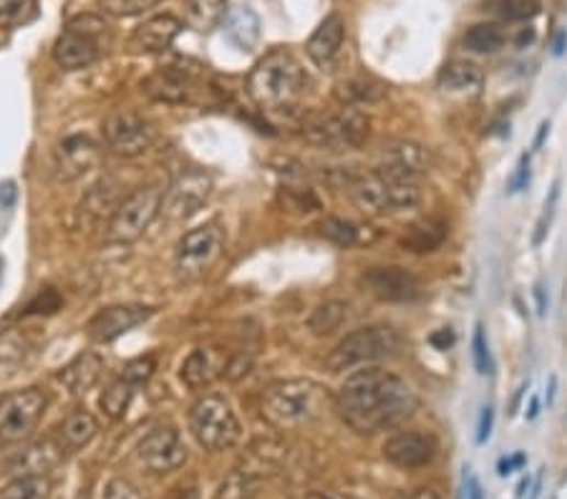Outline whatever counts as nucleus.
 Segmentation results:
<instances>
[{
    "label": "nucleus",
    "mask_w": 567,
    "mask_h": 499,
    "mask_svg": "<svg viewBox=\"0 0 567 499\" xmlns=\"http://www.w3.org/2000/svg\"><path fill=\"white\" fill-rule=\"evenodd\" d=\"M227 11V0H187L185 5L189 29L200 33H210L212 29H218L225 21Z\"/></svg>",
    "instance_id": "c756f323"
},
{
    "label": "nucleus",
    "mask_w": 567,
    "mask_h": 499,
    "mask_svg": "<svg viewBox=\"0 0 567 499\" xmlns=\"http://www.w3.org/2000/svg\"><path fill=\"white\" fill-rule=\"evenodd\" d=\"M351 202L356 204L366 218H386V214H397L419 208L421 189L419 182H407L383 175L381 169L366 171L348 182Z\"/></svg>",
    "instance_id": "20e7f679"
},
{
    "label": "nucleus",
    "mask_w": 567,
    "mask_h": 499,
    "mask_svg": "<svg viewBox=\"0 0 567 499\" xmlns=\"http://www.w3.org/2000/svg\"><path fill=\"white\" fill-rule=\"evenodd\" d=\"M329 393L311 378H286L265 386L260 393V414L275 429L303 426L321 414Z\"/></svg>",
    "instance_id": "7ed1b4c3"
},
{
    "label": "nucleus",
    "mask_w": 567,
    "mask_h": 499,
    "mask_svg": "<svg viewBox=\"0 0 567 499\" xmlns=\"http://www.w3.org/2000/svg\"><path fill=\"white\" fill-rule=\"evenodd\" d=\"M104 140L111 152L140 157L154 144V126L136 111L119 109L104 119Z\"/></svg>",
    "instance_id": "9d476101"
},
{
    "label": "nucleus",
    "mask_w": 567,
    "mask_h": 499,
    "mask_svg": "<svg viewBox=\"0 0 567 499\" xmlns=\"http://www.w3.org/2000/svg\"><path fill=\"white\" fill-rule=\"evenodd\" d=\"M101 372H104V361L97 354H81L58 374V381H62L71 393H84L99 381Z\"/></svg>",
    "instance_id": "a878e982"
},
{
    "label": "nucleus",
    "mask_w": 567,
    "mask_h": 499,
    "mask_svg": "<svg viewBox=\"0 0 567 499\" xmlns=\"http://www.w3.org/2000/svg\"><path fill=\"white\" fill-rule=\"evenodd\" d=\"M535 300H537V313L545 315L547 313V290L543 282H537L535 286Z\"/></svg>",
    "instance_id": "5fc2aeb1"
},
{
    "label": "nucleus",
    "mask_w": 567,
    "mask_h": 499,
    "mask_svg": "<svg viewBox=\"0 0 567 499\" xmlns=\"http://www.w3.org/2000/svg\"><path fill=\"white\" fill-rule=\"evenodd\" d=\"M212 195V179L204 171H187V175L177 177L175 185L169 187V192L162 200V214L169 222H182L202 208Z\"/></svg>",
    "instance_id": "4468645a"
},
{
    "label": "nucleus",
    "mask_w": 567,
    "mask_h": 499,
    "mask_svg": "<svg viewBox=\"0 0 567 499\" xmlns=\"http://www.w3.org/2000/svg\"><path fill=\"white\" fill-rule=\"evenodd\" d=\"M381 97H383L381 86H368V81H346L338 86V99L346 107H354L356 101H374Z\"/></svg>",
    "instance_id": "58836bf2"
},
{
    "label": "nucleus",
    "mask_w": 567,
    "mask_h": 499,
    "mask_svg": "<svg viewBox=\"0 0 567 499\" xmlns=\"http://www.w3.org/2000/svg\"><path fill=\"white\" fill-rule=\"evenodd\" d=\"M321 232H323V237H329L331 243H336L341 247L368 245L378 237L376 232H371V228H360V225H354V222L341 220V218H325L321 222Z\"/></svg>",
    "instance_id": "7c9ffc66"
},
{
    "label": "nucleus",
    "mask_w": 567,
    "mask_h": 499,
    "mask_svg": "<svg viewBox=\"0 0 567 499\" xmlns=\"http://www.w3.org/2000/svg\"><path fill=\"white\" fill-rule=\"evenodd\" d=\"M119 204L122 202H116V185L111 179H104V182L93 185L91 192L86 195V200L81 202V214L91 220H101L111 212V218H114Z\"/></svg>",
    "instance_id": "2f4dec72"
},
{
    "label": "nucleus",
    "mask_w": 567,
    "mask_h": 499,
    "mask_svg": "<svg viewBox=\"0 0 567 499\" xmlns=\"http://www.w3.org/2000/svg\"><path fill=\"white\" fill-rule=\"evenodd\" d=\"M66 446L62 442H54V439H43V442L31 444L19 457V469L23 475H38L43 477L48 469H54L58 462L64 459Z\"/></svg>",
    "instance_id": "bb28decb"
},
{
    "label": "nucleus",
    "mask_w": 567,
    "mask_h": 499,
    "mask_svg": "<svg viewBox=\"0 0 567 499\" xmlns=\"http://www.w3.org/2000/svg\"><path fill=\"white\" fill-rule=\"evenodd\" d=\"M109 25L101 15L81 13L64 25L54 46V58L64 71H79L97 64L107 54Z\"/></svg>",
    "instance_id": "423d86ee"
},
{
    "label": "nucleus",
    "mask_w": 567,
    "mask_h": 499,
    "mask_svg": "<svg viewBox=\"0 0 567 499\" xmlns=\"http://www.w3.org/2000/svg\"><path fill=\"white\" fill-rule=\"evenodd\" d=\"M489 11L507 23H527L540 13L537 0H489Z\"/></svg>",
    "instance_id": "e433bc0d"
},
{
    "label": "nucleus",
    "mask_w": 567,
    "mask_h": 499,
    "mask_svg": "<svg viewBox=\"0 0 567 499\" xmlns=\"http://www.w3.org/2000/svg\"><path fill=\"white\" fill-rule=\"evenodd\" d=\"M485 84L482 68L469 62H452L442 68L440 89L446 93H479Z\"/></svg>",
    "instance_id": "cd10ccee"
},
{
    "label": "nucleus",
    "mask_w": 567,
    "mask_h": 499,
    "mask_svg": "<svg viewBox=\"0 0 567 499\" xmlns=\"http://www.w3.org/2000/svg\"><path fill=\"white\" fill-rule=\"evenodd\" d=\"M101 157L99 144L86 134H74L66 136V140L58 144L56 149V175L58 179H71L86 175V171L97 167V162Z\"/></svg>",
    "instance_id": "a211bd4d"
},
{
    "label": "nucleus",
    "mask_w": 567,
    "mask_h": 499,
    "mask_svg": "<svg viewBox=\"0 0 567 499\" xmlns=\"http://www.w3.org/2000/svg\"><path fill=\"white\" fill-rule=\"evenodd\" d=\"M3 270H5V263H3V257H0V282H3Z\"/></svg>",
    "instance_id": "338daca9"
},
{
    "label": "nucleus",
    "mask_w": 567,
    "mask_h": 499,
    "mask_svg": "<svg viewBox=\"0 0 567 499\" xmlns=\"http://www.w3.org/2000/svg\"><path fill=\"white\" fill-rule=\"evenodd\" d=\"M540 489H543V475H537V479H535V487H532V495H530V499H537Z\"/></svg>",
    "instance_id": "69168bd1"
},
{
    "label": "nucleus",
    "mask_w": 567,
    "mask_h": 499,
    "mask_svg": "<svg viewBox=\"0 0 567 499\" xmlns=\"http://www.w3.org/2000/svg\"><path fill=\"white\" fill-rule=\"evenodd\" d=\"M464 46L471 54H497L504 46V31L497 23H477L464 33Z\"/></svg>",
    "instance_id": "72a5a7b5"
},
{
    "label": "nucleus",
    "mask_w": 567,
    "mask_h": 499,
    "mask_svg": "<svg viewBox=\"0 0 567 499\" xmlns=\"http://www.w3.org/2000/svg\"><path fill=\"white\" fill-rule=\"evenodd\" d=\"M492 426H494V409L485 407L482 417H479V426H477V444H485L489 436H492Z\"/></svg>",
    "instance_id": "09e8293b"
},
{
    "label": "nucleus",
    "mask_w": 567,
    "mask_h": 499,
    "mask_svg": "<svg viewBox=\"0 0 567 499\" xmlns=\"http://www.w3.org/2000/svg\"><path fill=\"white\" fill-rule=\"evenodd\" d=\"M140 462L154 475H167L187 462V446L175 429L159 426L142 439Z\"/></svg>",
    "instance_id": "2eb2a0df"
},
{
    "label": "nucleus",
    "mask_w": 567,
    "mask_h": 499,
    "mask_svg": "<svg viewBox=\"0 0 567 499\" xmlns=\"http://www.w3.org/2000/svg\"><path fill=\"white\" fill-rule=\"evenodd\" d=\"M360 286L371 292L374 298L386 300V303H411V300H419L421 292H424L416 275L407 268H399V265L368 268L360 275Z\"/></svg>",
    "instance_id": "ddd939ff"
},
{
    "label": "nucleus",
    "mask_w": 567,
    "mask_h": 499,
    "mask_svg": "<svg viewBox=\"0 0 567 499\" xmlns=\"http://www.w3.org/2000/svg\"><path fill=\"white\" fill-rule=\"evenodd\" d=\"M23 348H25V343H21L19 339H15L13 333L0 335V368L19 364V361L23 358V354H25Z\"/></svg>",
    "instance_id": "c03bdc74"
},
{
    "label": "nucleus",
    "mask_w": 567,
    "mask_h": 499,
    "mask_svg": "<svg viewBox=\"0 0 567 499\" xmlns=\"http://www.w3.org/2000/svg\"><path fill=\"white\" fill-rule=\"evenodd\" d=\"M169 499H197V489H175Z\"/></svg>",
    "instance_id": "680f3d73"
},
{
    "label": "nucleus",
    "mask_w": 567,
    "mask_h": 499,
    "mask_svg": "<svg viewBox=\"0 0 567 499\" xmlns=\"http://www.w3.org/2000/svg\"><path fill=\"white\" fill-rule=\"evenodd\" d=\"M136 384L129 381V378L119 376L107 386V391L101 393V409L109 419H122L126 414L129 403L134 399Z\"/></svg>",
    "instance_id": "f704fd0d"
},
{
    "label": "nucleus",
    "mask_w": 567,
    "mask_h": 499,
    "mask_svg": "<svg viewBox=\"0 0 567 499\" xmlns=\"http://www.w3.org/2000/svg\"><path fill=\"white\" fill-rule=\"evenodd\" d=\"M432 346L434 348H440V351H446V348H452L454 346V341H457V335H454V331L452 329H442V331H436V333H432Z\"/></svg>",
    "instance_id": "864d4df0"
},
{
    "label": "nucleus",
    "mask_w": 567,
    "mask_h": 499,
    "mask_svg": "<svg viewBox=\"0 0 567 499\" xmlns=\"http://www.w3.org/2000/svg\"><path fill=\"white\" fill-rule=\"evenodd\" d=\"M348 315V306L343 300H329L321 303L308 318V331L313 335H331L336 333Z\"/></svg>",
    "instance_id": "473e14b6"
},
{
    "label": "nucleus",
    "mask_w": 567,
    "mask_h": 499,
    "mask_svg": "<svg viewBox=\"0 0 567 499\" xmlns=\"http://www.w3.org/2000/svg\"><path fill=\"white\" fill-rule=\"evenodd\" d=\"M383 175L407 179V182H419L429 171V154L424 146L414 142H393L383 149L381 167Z\"/></svg>",
    "instance_id": "6ab92c4d"
},
{
    "label": "nucleus",
    "mask_w": 567,
    "mask_h": 499,
    "mask_svg": "<svg viewBox=\"0 0 567 499\" xmlns=\"http://www.w3.org/2000/svg\"><path fill=\"white\" fill-rule=\"evenodd\" d=\"M162 200H165V195H162L159 187H142L122 200L109 222L111 243H134V240H140L144 230L162 212Z\"/></svg>",
    "instance_id": "1a4fd4ad"
},
{
    "label": "nucleus",
    "mask_w": 567,
    "mask_h": 499,
    "mask_svg": "<svg viewBox=\"0 0 567 499\" xmlns=\"http://www.w3.org/2000/svg\"><path fill=\"white\" fill-rule=\"evenodd\" d=\"M547 134H549V122H543V124H540V132L535 136V144H532V149H540V146H543V142L547 140Z\"/></svg>",
    "instance_id": "13d9d810"
},
{
    "label": "nucleus",
    "mask_w": 567,
    "mask_h": 499,
    "mask_svg": "<svg viewBox=\"0 0 567 499\" xmlns=\"http://www.w3.org/2000/svg\"><path fill=\"white\" fill-rule=\"evenodd\" d=\"M58 308H62V296H58L56 290L46 288L31 300L29 308H25V315H43V313L51 315V313H56Z\"/></svg>",
    "instance_id": "37998d69"
},
{
    "label": "nucleus",
    "mask_w": 567,
    "mask_h": 499,
    "mask_svg": "<svg viewBox=\"0 0 567 499\" xmlns=\"http://www.w3.org/2000/svg\"><path fill=\"white\" fill-rule=\"evenodd\" d=\"M97 499H142V495L136 492V487L129 485L126 479H109L107 485L99 489Z\"/></svg>",
    "instance_id": "a18cd8bd"
},
{
    "label": "nucleus",
    "mask_w": 567,
    "mask_h": 499,
    "mask_svg": "<svg viewBox=\"0 0 567 499\" xmlns=\"http://www.w3.org/2000/svg\"><path fill=\"white\" fill-rule=\"evenodd\" d=\"M189 429L197 439V444L204 446L208 452L230 450L240 442L243 426L232 411L230 403L222 396H202L194 401L192 411H189Z\"/></svg>",
    "instance_id": "0eeeda50"
},
{
    "label": "nucleus",
    "mask_w": 567,
    "mask_h": 499,
    "mask_svg": "<svg viewBox=\"0 0 567 499\" xmlns=\"http://www.w3.org/2000/svg\"><path fill=\"white\" fill-rule=\"evenodd\" d=\"M555 393H557V376L553 374L549 376V386H547V407L555 401Z\"/></svg>",
    "instance_id": "e2e57ef3"
},
{
    "label": "nucleus",
    "mask_w": 567,
    "mask_h": 499,
    "mask_svg": "<svg viewBox=\"0 0 567 499\" xmlns=\"http://www.w3.org/2000/svg\"><path fill=\"white\" fill-rule=\"evenodd\" d=\"M152 313L154 308H147V306H109L91 318L89 325H86V331H89L91 341L109 343V341H116L119 335L136 329V325L147 321Z\"/></svg>",
    "instance_id": "dca6fc26"
},
{
    "label": "nucleus",
    "mask_w": 567,
    "mask_h": 499,
    "mask_svg": "<svg viewBox=\"0 0 567 499\" xmlns=\"http://www.w3.org/2000/svg\"><path fill=\"white\" fill-rule=\"evenodd\" d=\"M225 33L240 51H255L260 43V19L251 5H235L225 15Z\"/></svg>",
    "instance_id": "393cba45"
},
{
    "label": "nucleus",
    "mask_w": 567,
    "mask_h": 499,
    "mask_svg": "<svg viewBox=\"0 0 567 499\" xmlns=\"http://www.w3.org/2000/svg\"><path fill=\"white\" fill-rule=\"evenodd\" d=\"M565 51H567V29H560V31H557L555 41H553V54L563 56Z\"/></svg>",
    "instance_id": "6e6d98bb"
},
{
    "label": "nucleus",
    "mask_w": 567,
    "mask_h": 499,
    "mask_svg": "<svg viewBox=\"0 0 567 499\" xmlns=\"http://www.w3.org/2000/svg\"><path fill=\"white\" fill-rule=\"evenodd\" d=\"M557 200H560V179H555V185L549 187V195H547V200H545L543 214H540V220H537V228H535V237H532V245H535V247L543 245V240L547 237L549 225H553V218H555Z\"/></svg>",
    "instance_id": "a19ab883"
},
{
    "label": "nucleus",
    "mask_w": 567,
    "mask_h": 499,
    "mask_svg": "<svg viewBox=\"0 0 567 499\" xmlns=\"http://www.w3.org/2000/svg\"><path fill=\"white\" fill-rule=\"evenodd\" d=\"M537 414H540V399H537V396H532L530 407H527V419H530V421L537 419Z\"/></svg>",
    "instance_id": "0e129e2a"
},
{
    "label": "nucleus",
    "mask_w": 567,
    "mask_h": 499,
    "mask_svg": "<svg viewBox=\"0 0 567 499\" xmlns=\"http://www.w3.org/2000/svg\"><path fill=\"white\" fill-rule=\"evenodd\" d=\"M525 462H527L525 454L518 452V454H512V457H502V459H500V464H497V469H500V475H502V477H510L514 469H522V467H525Z\"/></svg>",
    "instance_id": "3c124183"
},
{
    "label": "nucleus",
    "mask_w": 567,
    "mask_h": 499,
    "mask_svg": "<svg viewBox=\"0 0 567 499\" xmlns=\"http://www.w3.org/2000/svg\"><path fill=\"white\" fill-rule=\"evenodd\" d=\"M179 29H182V23L175 15H154V19L136 25L132 36H129L126 48L132 54H165L175 43Z\"/></svg>",
    "instance_id": "aec40b11"
},
{
    "label": "nucleus",
    "mask_w": 567,
    "mask_h": 499,
    "mask_svg": "<svg viewBox=\"0 0 567 499\" xmlns=\"http://www.w3.org/2000/svg\"><path fill=\"white\" fill-rule=\"evenodd\" d=\"M527 185H530V154H522L518 169H514V175L510 177V192L518 195L522 189H527Z\"/></svg>",
    "instance_id": "de8ad7c7"
},
{
    "label": "nucleus",
    "mask_w": 567,
    "mask_h": 499,
    "mask_svg": "<svg viewBox=\"0 0 567 499\" xmlns=\"http://www.w3.org/2000/svg\"><path fill=\"white\" fill-rule=\"evenodd\" d=\"M383 457L399 469H419L436 457V442L429 434L401 432L383 444Z\"/></svg>",
    "instance_id": "f3484780"
},
{
    "label": "nucleus",
    "mask_w": 567,
    "mask_h": 499,
    "mask_svg": "<svg viewBox=\"0 0 567 499\" xmlns=\"http://www.w3.org/2000/svg\"><path fill=\"white\" fill-rule=\"evenodd\" d=\"M343 38H346V23L338 13H331L321 25H318L315 33L305 43L308 56L318 68H331V64L336 62V56L343 48Z\"/></svg>",
    "instance_id": "412c9836"
},
{
    "label": "nucleus",
    "mask_w": 567,
    "mask_h": 499,
    "mask_svg": "<svg viewBox=\"0 0 567 499\" xmlns=\"http://www.w3.org/2000/svg\"><path fill=\"white\" fill-rule=\"evenodd\" d=\"M532 41H535V29H522L518 36V46H530Z\"/></svg>",
    "instance_id": "bf43d9fd"
},
{
    "label": "nucleus",
    "mask_w": 567,
    "mask_h": 499,
    "mask_svg": "<svg viewBox=\"0 0 567 499\" xmlns=\"http://www.w3.org/2000/svg\"><path fill=\"white\" fill-rule=\"evenodd\" d=\"M38 0H0V29H19L36 19Z\"/></svg>",
    "instance_id": "4c0bfd02"
},
{
    "label": "nucleus",
    "mask_w": 567,
    "mask_h": 499,
    "mask_svg": "<svg viewBox=\"0 0 567 499\" xmlns=\"http://www.w3.org/2000/svg\"><path fill=\"white\" fill-rule=\"evenodd\" d=\"M46 411V396L29 389L11 396L0 409V444H19L29 436Z\"/></svg>",
    "instance_id": "9b49d317"
},
{
    "label": "nucleus",
    "mask_w": 567,
    "mask_h": 499,
    "mask_svg": "<svg viewBox=\"0 0 567 499\" xmlns=\"http://www.w3.org/2000/svg\"><path fill=\"white\" fill-rule=\"evenodd\" d=\"M471 358H475V368L479 376H489L494 372L492 354H489V343L482 323L475 325V335H471Z\"/></svg>",
    "instance_id": "ea45409f"
},
{
    "label": "nucleus",
    "mask_w": 567,
    "mask_h": 499,
    "mask_svg": "<svg viewBox=\"0 0 567 499\" xmlns=\"http://www.w3.org/2000/svg\"><path fill=\"white\" fill-rule=\"evenodd\" d=\"M464 495H467V499H485L482 481L477 479L471 469H464Z\"/></svg>",
    "instance_id": "8fccbe9b"
},
{
    "label": "nucleus",
    "mask_w": 567,
    "mask_h": 499,
    "mask_svg": "<svg viewBox=\"0 0 567 499\" xmlns=\"http://www.w3.org/2000/svg\"><path fill=\"white\" fill-rule=\"evenodd\" d=\"M152 374H154V358L152 356H142V358L129 361V364L122 368V376L129 378V381H134L136 386L147 381Z\"/></svg>",
    "instance_id": "49530a36"
},
{
    "label": "nucleus",
    "mask_w": 567,
    "mask_h": 499,
    "mask_svg": "<svg viewBox=\"0 0 567 499\" xmlns=\"http://www.w3.org/2000/svg\"><path fill=\"white\" fill-rule=\"evenodd\" d=\"M308 76L288 48H273L260 58L247 79V93L265 111L293 109L305 93Z\"/></svg>",
    "instance_id": "f03ea898"
},
{
    "label": "nucleus",
    "mask_w": 567,
    "mask_h": 499,
    "mask_svg": "<svg viewBox=\"0 0 567 499\" xmlns=\"http://www.w3.org/2000/svg\"><path fill=\"white\" fill-rule=\"evenodd\" d=\"M401 351V335L393 325H366L348 333L336 348L331 351V356L325 364L333 374L351 372V368H364L376 366L381 361H389L399 356Z\"/></svg>",
    "instance_id": "39448f33"
},
{
    "label": "nucleus",
    "mask_w": 567,
    "mask_h": 499,
    "mask_svg": "<svg viewBox=\"0 0 567 499\" xmlns=\"http://www.w3.org/2000/svg\"><path fill=\"white\" fill-rule=\"evenodd\" d=\"M15 200H19V187H15V182L0 185V208L11 210Z\"/></svg>",
    "instance_id": "603ef678"
},
{
    "label": "nucleus",
    "mask_w": 567,
    "mask_h": 499,
    "mask_svg": "<svg viewBox=\"0 0 567 499\" xmlns=\"http://www.w3.org/2000/svg\"><path fill=\"white\" fill-rule=\"evenodd\" d=\"M368 117L356 107H343L333 114L305 124V140L325 152H351L368 140Z\"/></svg>",
    "instance_id": "6e6552de"
},
{
    "label": "nucleus",
    "mask_w": 567,
    "mask_h": 499,
    "mask_svg": "<svg viewBox=\"0 0 567 499\" xmlns=\"http://www.w3.org/2000/svg\"><path fill=\"white\" fill-rule=\"evenodd\" d=\"M399 499H440L434 489H414L411 495H401Z\"/></svg>",
    "instance_id": "4d7b16f0"
},
{
    "label": "nucleus",
    "mask_w": 567,
    "mask_h": 499,
    "mask_svg": "<svg viewBox=\"0 0 567 499\" xmlns=\"http://www.w3.org/2000/svg\"><path fill=\"white\" fill-rule=\"evenodd\" d=\"M142 89L149 93L152 99L167 101V104H182L189 99V91H192V79L189 74L179 71V68H159L154 71L147 81L142 84Z\"/></svg>",
    "instance_id": "5701e85b"
},
{
    "label": "nucleus",
    "mask_w": 567,
    "mask_h": 499,
    "mask_svg": "<svg viewBox=\"0 0 567 499\" xmlns=\"http://www.w3.org/2000/svg\"><path fill=\"white\" fill-rule=\"evenodd\" d=\"M446 235H449V228H446L444 220L424 218V220L411 222L407 232L399 237V245L403 250H409V253L426 255V253H434V250H440L444 245Z\"/></svg>",
    "instance_id": "b1692460"
},
{
    "label": "nucleus",
    "mask_w": 567,
    "mask_h": 499,
    "mask_svg": "<svg viewBox=\"0 0 567 499\" xmlns=\"http://www.w3.org/2000/svg\"><path fill=\"white\" fill-rule=\"evenodd\" d=\"M99 432L97 419H93L86 409H76L74 414L64 419L62 429H58V442H62L66 450H81L91 442Z\"/></svg>",
    "instance_id": "c85d7f7f"
},
{
    "label": "nucleus",
    "mask_w": 567,
    "mask_h": 499,
    "mask_svg": "<svg viewBox=\"0 0 567 499\" xmlns=\"http://www.w3.org/2000/svg\"><path fill=\"white\" fill-rule=\"evenodd\" d=\"M157 0H99L101 11L114 19H129V15H140L152 8Z\"/></svg>",
    "instance_id": "79ce46f5"
},
{
    "label": "nucleus",
    "mask_w": 567,
    "mask_h": 499,
    "mask_svg": "<svg viewBox=\"0 0 567 499\" xmlns=\"http://www.w3.org/2000/svg\"><path fill=\"white\" fill-rule=\"evenodd\" d=\"M305 499H354V497L341 495V492H313V495H308Z\"/></svg>",
    "instance_id": "052dcab7"
},
{
    "label": "nucleus",
    "mask_w": 567,
    "mask_h": 499,
    "mask_svg": "<svg viewBox=\"0 0 567 499\" xmlns=\"http://www.w3.org/2000/svg\"><path fill=\"white\" fill-rule=\"evenodd\" d=\"M230 361L214 348H194L182 364V381L189 389H202L210 386L214 378L227 372Z\"/></svg>",
    "instance_id": "4be33fe9"
},
{
    "label": "nucleus",
    "mask_w": 567,
    "mask_h": 499,
    "mask_svg": "<svg viewBox=\"0 0 567 499\" xmlns=\"http://www.w3.org/2000/svg\"><path fill=\"white\" fill-rule=\"evenodd\" d=\"M0 499H51V481L38 475L15 477L0 489Z\"/></svg>",
    "instance_id": "c9c22d12"
},
{
    "label": "nucleus",
    "mask_w": 567,
    "mask_h": 499,
    "mask_svg": "<svg viewBox=\"0 0 567 499\" xmlns=\"http://www.w3.org/2000/svg\"><path fill=\"white\" fill-rule=\"evenodd\" d=\"M222 232L218 225H202L189 230L177 245V270L185 280L202 275L222 253Z\"/></svg>",
    "instance_id": "f8f14e48"
},
{
    "label": "nucleus",
    "mask_w": 567,
    "mask_h": 499,
    "mask_svg": "<svg viewBox=\"0 0 567 499\" xmlns=\"http://www.w3.org/2000/svg\"><path fill=\"white\" fill-rule=\"evenodd\" d=\"M416 396L409 384L381 366H364L346 378L336 396L341 419L360 436L391 432L416 414Z\"/></svg>",
    "instance_id": "f257e3e1"
}]
</instances>
